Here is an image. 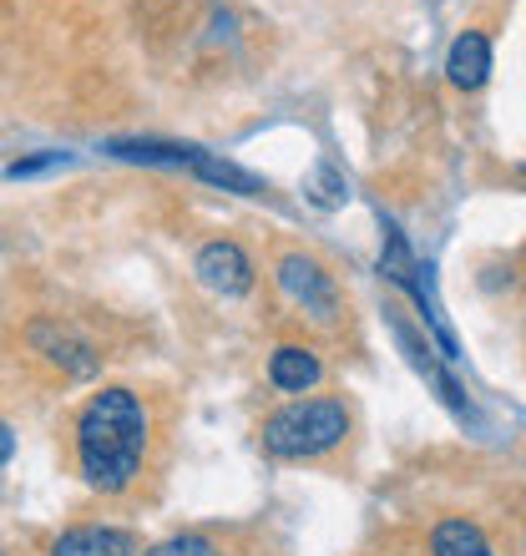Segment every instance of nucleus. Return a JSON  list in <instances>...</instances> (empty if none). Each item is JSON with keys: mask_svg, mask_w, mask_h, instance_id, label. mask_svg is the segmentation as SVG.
<instances>
[{"mask_svg": "<svg viewBox=\"0 0 526 556\" xmlns=\"http://www.w3.org/2000/svg\"><path fill=\"white\" fill-rule=\"evenodd\" d=\"M380 274L390 278V283H400V289H415V278H421V264H415V253H410L405 233L394 228V223H385V253H380Z\"/></svg>", "mask_w": 526, "mask_h": 556, "instance_id": "obj_11", "label": "nucleus"}, {"mask_svg": "<svg viewBox=\"0 0 526 556\" xmlns=\"http://www.w3.org/2000/svg\"><path fill=\"white\" fill-rule=\"evenodd\" d=\"M192 173L203 177V182H213V188L238 192V198H263V192H268V182H263L259 173H243V167L213 157V152H203V147H198V157H192Z\"/></svg>", "mask_w": 526, "mask_h": 556, "instance_id": "obj_10", "label": "nucleus"}, {"mask_svg": "<svg viewBox=\"0 0 526 556\" xmlns=\"http://www.w3.org/2000/svg\"><path fill=\"white\" fill-rule=\"evenodd\" d=\"M430 556H497L486 531L471 521V516H446L430 527Z\"/></svg>", "mask_w": 526, "mask_h": 556, "instance_id": "obj_9", "label": "nucleus"}, {"mask_svg": "<svg viewBox=\"0 0 526 556\" xmlns=\"http://www.w3.org/2000/svg\"><path fill=\"white\" fill-rule=\"evenodd\" d=\"M274 278H278V289H284V299H289L293 308H304V319L339 324V314H345V293H339L335 274H329L320 258H309V253H299V249L278 253Z\"/></svg>", "mask_w": 526, "mask_h": 556, "instance_id": "obj_3", "label": "nucleus"}, {"mask_svg": "<svg viewBox=\"0 0 526 556\" xmlns=\"http://www.w3.org/2000/svg\"><path fill=\"white\" fill-rule=\"evenodd\" d=\"M354 430V415L339 395H314V400H289L284 410H274L259 425V445L274 460H320L335 445H345Z\"/></svg>", "mask_w": 526, "mask_h": 556, "instance_id": "obj_2", "label": "nucleus"}, {"mask_svg": "<svg viewBox=\"0 0 526 556\" xmlns=\"http://www.w3.org/2000/svg\"><path fill=\"white\" fill-rule=\"evenodd\" d=\"M320 380H324V359L309 350V344H278V350L268 354V384L284 390V395H304V390H314Z\"/></svg>", "mask_w": 526, "mask_h": 556, "instance_id": "obj_6", "label": "nucleus"}, {"mask_svg": "<svg viewBox=\"0 0 526 556\" xmlns=\"http://www.w3.org/2000/svg\"><path fill=\"white\" fill-rule=\"evenodd\" d=\"M61 152H46V157H30V162H11V177H30V173H46V167H57Z\"/></svg>", "mask_w": 526, "mask_h": 556, "instance_id": "obj_14", "label": "nucleus"}, {"mask_svg": "<svg viewBox=\"0 0 526 556\" xmlns=\"http://www.w3.org/2000/svg\"><path fill=\"white\" fill-rule=\"evenodd\" d=\"M385 319H390V334H394V344H400V354H405L410 365H415V375H425V380L436 384V395L446 400V405H451L455 415H471L466 395H461V384H455L451 375H446V369H440L436 359H430V344H425V339L415 334V329H410L405 319H400V308H385Z\"/></svg>", "mask_w": 526, "mask_h": 556, "instance_id": "obj_5", "label": "nucleus"}, {"mask_svg": "<svg viewBox=\"0 0 526 556\" xmlns=\"http://www.w3.org/2000/svg\"><path fill=\"white\" fill-rule=\"evenodd\" d=\"M147 556H218V552H213V542H208V536H198V531H183V536H167L162 546H152Z\"/></svg>", "mask_w": 526, "mask_h": 556, "instance_id": "obj_13", "label": "nucleus"}, {"mask_svg": "<svg viewBox=\"0 0 526 556\" xmlns=\"http://www.w3.org/2000/svg\"><path fill=\"white\" fill-rule=\"evenodd\" d=\"M446 76L461 91L486 87V76H491V36L486 30H461L451 51H446Z\"/></svg>", "mask_w": 526, "mask_h": 556, "instance_id": "obj_7", "label": "nucleus"}, {"mask_svg": "<svg viewBox=\"0 0 526 556\" xmlns=\"http://www.w3.org/2000/svg\"><path fill=\"white\" fill-rule=\"evenodd\" d=\"M51 556H137V536L117 527H72L57 536Z\"/></svg>", "mask_w": 526, "mask_h": 556, "instance_id": "obj_8", "label": "nucleus"}, {"mask_svg": "<svg viewBox=\"0 0 526 556\" xmlns=\"http://www.w3.org/2000/svg\"><path fill=\"white\" fill-rule=\"evenodd\" d=\"M11 455H15V435H11V425L0 420V466H5Z\"/></svg>", "mask_w": 526, "mask_h": 556, "instance_id": "obj_15", "label": "nucleus"}, {"mask_svg": "<svg viewBox=\"0 0 526 556\" xmlns=\"http://www.w3.org/2000/svg\"><path fill=\"white\" fill-rule=\"evenodd\" d=\"M309 198H314L320 207H339L345 198H350V192H345V177L335 173V162H320V167H314V177H309Z\"/></svg>", "mask_w": 526, "mask_h": 556, "instance_id": "obj_12", "label": "nucleus"}, {"mask_svg": "<svg viewBox=\"0 0 526 556\" xmlns=\"http://www.w3.org/2000/svg\"><path fill=\"white\" fill-rule=\"evenodd\" d=\"M192 274H198V283L213 293H223V299H238V293L253 289V258L238 243H228V238H213V243H203L198 249V258H192Z\"/></svg>", "mask_w": 526, "mask_h": 556, "instance_id": "obj_4", "label": "nucleus"}, {"mask_svg": "<svg viewBox=\"0 0 526 556\" xmlns=\"http://www.w3.org/2000/svg\"><path fill=\"white\" fill-rule=\"evenodd\" d=\"M147 445H152V415L142 395H132L122 384L87 400V410L76 415V466L87 476L91 491H127L142 476Z\"/></svg>", "mask_w": 526, "mask_h": 556, "instance_id": "obj_1", "label": "nucleus"}]
</instances>
